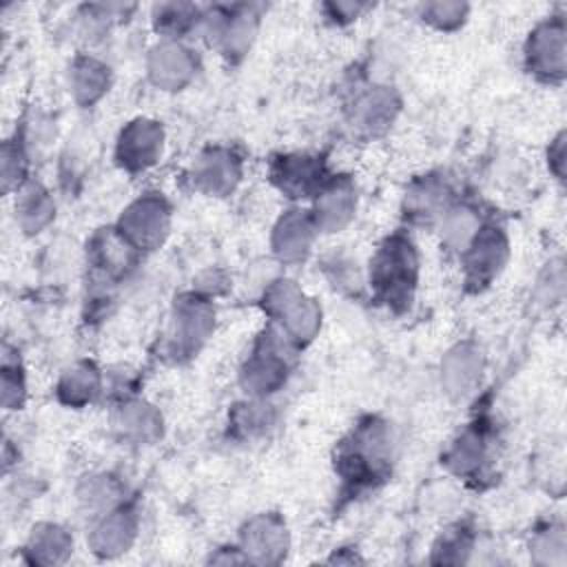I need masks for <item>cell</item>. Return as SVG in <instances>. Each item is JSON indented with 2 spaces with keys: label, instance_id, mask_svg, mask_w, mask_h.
I'll return each mask as SVG.
<instances>
[{
  "label": "cell",
  "instance_id": "484cf974",
  "mask_svg": "<svg viewBox=\"0 0 567 567\" xmlns=\"http://www.w3.org/2000/svg\"><path fill=\"white\" fill-rule=\"evenodd\" d=\"M481 219L470 206H450L441 217V239L450 250L465 252L481 228Z\"/></svg>",
  "mask_w": 567,
  "mask_h": 567
},
{
  "label": "cell",
  "instance_id": "7c38bea8",
  "mask_svg": "<svg viewBox=\"0 0 567 567\" xmlns=\"http://www.w3.org/2000/svg\"><path fill=\"white\" fill-rule=\"evenodd\" d=\"M197 71V58L179 40L157 42L146 60L148 80L162 91H182Z\"/></svg>",
  "mask_w": 567,
  "mask_h": 567
},
{
  "label": "cell",
  "instance_id": "ffe728a7",
  "mask_svg": "<svg viewBox=\"0 0 567 567\" xmlns=\"http://www.w3.org/2000/svg\"><path fill=\"white\" fill-rule=\"evenodd\" d=\"M69 86L78 104L91 106L109 91L111 69L93 55H78L69 71Z\"/></svg>",
  "mask_w": 567,
  "mask_h": 567
},
{
  "label": "cell",
  "instance_id": "603a6c76",
  "mask_svg": "<svg viewBox=\"0 0 567 567\" xmlns=\"http://www.w3.org/2000/svg\"><path fill=\"white\" fill-rule=\"evenodd\" d=\"M115 425L133 443H153L162 434V414L146 401H126L117 410Z\"/></svg>",
  "mask_w": 567,
  "mask_h": 567
},
{
  "label": "cell",
  "instance_id": "3957f363",
  "mask_svg": "<svg viewBox=\"0 0 567 567\" xmlns=\"http://www.w3.org/2000/svg\"><path fill=\"white\" fill-rule=\"evenodd\" d=\"M292 346L281 330H264L239 372V383L252 399H266L284 388L290 374Z\"/></svg>",
  "mask_w": 567,
  "mask_h": 567
},
{
  "label": "cell",
  "instance_id": "8fae6325",
  "mask_svg": "<svg viewBox=\"0 0 567 567\" xmlns=\"http://www.w3.org/2000/svg\"><path fill=\"white\" fill-rule=\"evenodd\" d=\"M483 372H485L483 350L472 341L456 343L441 359V385L445 394L454 401H461L474 394L483 381Z\"/></svg>",
  "mask_w": 567,
  "mask_h": 567
},
{
  "label": "cell",
  "instance_id": "5bb4252c",
  "mask_svg": "<svg viewBox=\"0 0 567 567\" xmlns=\"http://www.w3.org/2000/svg\"><path fill=\"white\" fill-rule=\"evenodd\" d=\"M190 179L197 190L210 197H224L235 190L241 179V159L221 146L206 148L197 155L190 168Z\"/></svg>",
  "mask_w": 567,
  "mask_h": 567
},
{
  "label": "cell",
  "instance_id": "d4e9b609",
  "mask_svg": "<svg viewBox=\"0 0 567 567\" xmlns=\"http://www.w3.org/2000/svg\"><path fill=\"white\" fill-rule=\"evenodd\" d=\"M137 250L117 233H104L100 230L91 241V255L100 270H104L109 277L124 275V270L133 264V255Z\"/></svg>",
  "mask_w": 567,
  "mask_h": 567
},
{
  "label": "cell",
  "instance_id": "30bf717a",
  "mask_svg": "<svg viewBox=\"0 0 567 567\" xmlns=\"http://www.w3.org/2000/svg\"><path fill=\"white\" fill-rule=\"evenodd\" d=\"M463 255H465V281L474 290H481L494 277H498V272L507 261V255H509L507 235L498 226H492V224L481 226Z\"/></svg>",
  "mask_w": 567,
  "mask_h": 567
},
{
  "label": "cell",
  "instance_id": "ab89813d",
  "mask_svg": "<svg viewBox=\"0 0 567 567\" xmlns=\"http://www.w3.org/2000/svg\"><path fill=\"white\" fill-rule=\"evenodd\" d=\"M547 159H549V171L556 175V179H565V133L560 131L547 151Z\"/></svg>",
  "mask_w": 567,
  "mask_h": 567
},
{
  "label": "cell",
  "instance_id": "836d02e7",
  "mask_svg": "<svg viewBox=\"0 0 567 567\" xmlns=\"http://www.w3.org/2000/svg\"><path fill=\"white\" fill-rule=\"evenodd\" d=\"M27 385H24V372L20 368L18 359H11L4 354L2 361V405L7 410H20L24 403Z\"/></svg>",
  "mask_w": 567,
  "mask_h": 567
},
{
  "label": "cell",
  "instance_id": "cb8c5ba5",
  "mask_svg": "<svg viewBox=\"0 0 567 567\" xmlns=\"http://www.w3.org/2000/svg\"><path fill=\"white\" fill-rule=\"evenodd\" d=\"M100 370L91 361H78L69 365L58 381V399L64 405L82 408L91 403L100 392Z\"/></svg>",
  "mask_w": 567,
  "mask_h": 567
},
{
  "label": "cell",
  "instance_id": "1f68e13d",
  "mask_svg": "<svg viewBox=\"0 0 567 567\" xmlns=\"http://www.w3.org/2000/svg\"><path fill=\"white\" fill-rule=\"evenodd\" d=\"M419 16L423 18V22L432 24L434 29L454 31L467 20L470 4H465V2H425L419 7Z\"/></svg>",
  "mask_w": 567,
  "mask_h": 567
},
{
  "label": "cell",
  "instance_id": "74e56055",
  "mask_svg": "<svg viewBox=\"0 0 567 567\" xmlns=\"http://www.w3.org/2000/svg\"><path fill=\"white\" fill-rule=\"evenodd\" d=\"M326 275L330 277L332 286H337V288H350V290L354 288L357 290V286L361 284L357 268L352 266V261H348L343 257L328 259L326 261Z\"/></svg>",
  "mask_w": 567,
  "mask_h": 567
},
{
  "label": "cell",
  "instance_id": "277c9868",
  "mask_svg": "<svg viewBox=\"0 0 567 567\" xmlns=\"http://www.w3.org/2000/svg\"><path fill=\"white\" fill-rule=\"evenodd\" d=\"M390 436L385 427L377 421L363 423L348 443L341 445L337 456V467L343 481L354 485H368L381 478L388 467Z\"/></svg>",
  "mask_w": 567,
  "mask_h": 567
},
{
  "label": "cell",
  "instance_id": "e0dca14e",
  "mask_svg": "<svg viewBox=\"0 0 567 567\" xmlns=\"http://www.w3.org/2000/svg\"><path fill=\"white\" fill-rule=\"evenodd\" d=\"M137 525H140V518L133 507L115 505L113 509L100 514V520L91 529L89 545L97 556H104V558L120 556L133 545L137 536Z\"/></svg>",
  "mask_w": 567,
  "mask_h": 567
},
{
  "label": "cell",
  "instance_id": "8992f818",
  "mask_svg": "<svg viewBox=\"0 0 567 567\" xmlns=\"http://www.w3.org/2000/svg\"><path fill=\"white\" fill-rule=\"evenodd\" d=\"M565 20L551 16L538 22L525 42V62L529 73L545 82H560L565 78Z\"/></svg>",
  "mask_w": 567,
  "mask_h": 567
},
{
  "label": "cell",
  "instance_id": "4fadbf2b",
  "mask_svg": "<svg viewBox=\"0 0 567 567\" xmlns=\"http://www.w3.org/2000/svg\"><path fill=\"white\" fill-rule=\"evenodd\" d=\"M241 551L255 563H279L288 554L290 534L281 516L257 514L252 516L239 534Z\"/></svg>",
  "mask_w": 567,
  "mask_h": 567
},
{
  "label": "cell",
  "instance_id": "ba28073f",
  "mask_svg": "<svg viewBox=\"0 0 567 567\" xmlns=\"http://www.w3.org/2000/svg\"><path fill=\"white\" fill-rule=\"evenodd\" d=\"M213 44L221 55L237 60L248 53L257 33V13L246 4L217 7L213 13H204Z\"/></svg>",
  "mask_w": 567,
  "mask_h": 567
},
{
  "label": "cell",
  "instance_id": "ac0fdd59",
  "mask_svg": "<svg viewBox=\"0 0 567 567\" xmlns=\"http://www.w3.org/2000/svg\"><path fill=\"white\" fill-rule=\"evenodd\" d=\"M317 226L312 215L292 208L279 217L272 228V252L281 264H301L312 248Z\"/></svg>",
  "mask_w": 567,
  "mask_h": 567
},
{
  "label": "cell",
  "instance_id": "2e32d148",
  "mask_svg": "<svg viewBox=\"0 0 567 567\" xmlns=\"http://www.w3.org/2000/svg\"><path fill=\"white\" fill-rule=\"evenodd\" d=\"M357 210V188L348 177H334L326 182L315 195L312 221L321 233L343 230Z\"/></svg>",
  "mask_w": 567,
  "mask_h": 567
},
{
  "label": "cell",
  "instance_id": "f546056e",
  "mask_svg": "<svg viewBox=\"0 0 567 567\" xmlns=\"http://www.w3.org/2000/svg\"><path fill=\"white\" fill-rule=\"evenodd\" d=\"M78 498L80 503L86 507V509H95V512H102V509H113L117 498H120V485L113 476L109 474H95V476H89L80 489H78ZM104 514V512H102Z\"/></svg>",
  "mask_w": 567,
  "mask_h": 567
},
{
  "label": "cell",
  "instance_id": "8d00e7d4",
  "mask_svg": "<svg viewBox=\"0 0 567 567\" xmlns=\"http://www.w3.org/2000/svg\"><path fill=\"white\" fill-rule=\"evenodd\" d=\"M470 547H472V538L463 529H456L452 536L441 538V543L434 549L436 551L434 560H439V563H463Z\"/></svg>",
  "mask_w": 567,
  "mask_h": 567
},
{
  "label": "cell",
  "instance_id": "7402d4cb",
  "mask_svg": "<svg viewBox=\"0 0 567 567\" xmlns=\"http://www.w3.org/2000/svg\"><path fill=\"white\" fill-rule=\"evenodd\" d=\"M71 551V534L55 523H40L38 527H33L27 543V556L35 565H60L69 558Z\"/></svg>",
  "mask_w": 567,
  "mask_h": 567
},
{
  "label": "cell",
  "instance_id": "4316f807",
  "mask_svg": "<svg viewBox=\"0 0 567 567\" xmlns=\"http://www.w3.org/2000/svg\"><path fill=\"white\" fill-rule=\"evenodd\" d=\"M199 22H204V13L197 4L164 2L153 9V24L164 35V40H177Z\"/></svg>",
  "mask_w": 567,
  "mask_h": 567
},
{
  "label": "cell",
  "instance_id": "d6986e66",
  "mask_svg": "<svg viewBox=\"0 0 567 567\" xmlns=\"http://www.w3.org/2000/svg\"><path fill=\"white\" fill-rule=\"evenodd\" d=\"M399 97L390 86H374L357 97L352 109V126L361 133H383L399 113Z\"/></svg>",
  "mask_w": 567,
  "mask_h": 567
},
{
  "label": "cell",
  "instance_id": "e575fe53",
  "mask_svg": "<svg viewBox=\"0 0 567 567\" xmlns=\"http://www.w3.org/2000/svg\"><path fill=\"white\" fill-rule=\"evenodd\" d=\"M27 175V155L20 144L7 140L2 144V188L4 193L20 190L24 186Z\"/></svg>",
  "mask_w": 567,
  "mask_h": 567
},
{
  "label": "cell",
  "instance_id": "7a4b0ae2",
  "mask_svg": "<svg viewBox=\"0 0 567 567\" xmlns=\"http://www.w3.org/2000/svg\"><path fill=\"white\" fill-rule=\"evenodd\" d=\"M261 306L281 332L295 343H310L321 330V306L308 297L292 279H275L264 288Z\"/></svg>",
  "mask_w": 567,
  "mask_h": 567
},
{
  "label": "cell",
  "instance_id": "83f0119b",
  "mask_svg": "<svg viewBox=\"0 0 567 567\" xmlns=\"http://www.w3.org/2000/svg\"><path fill=\"white\" fill-rule=\"evenodd\" d=\"M447 186L441 179L427 177L419 184L412 186V190L405 197L408 213L416 219H432V217H443V213L450 208L447 206Z\"/></svg>",
  "mask_w": 567,
  "mask_h": 567
},
{
  "label": "cell",
  "instance_id": "52a82bcc",
  "mask_svg": "<svg viewBox=\"0 0 567 567\" xmlns=\"http://www.w3.org/2000/svg\"><path fill=\"white\" fill-rule=\"evenodd\" d=\"M215 328V308L208 297L182 295L175 299L171 319V346L177 354H193Z\"/></svg>",
  "mask_w": 567,
  "mask_h": 567
},
{
  "label": "cell",
  "instance_id": "f35d334b",
  "mask_svg": "<svg viewBox=\"0 0 567 567\" xmlns=\"http://www.w3.org/2000/svg\"><path fill=\"white\" fill-rule=\"evenodd\" d=\"M368 9V4L363 2H354V0H339V2H328L323 4L326 16L337 22V24H346L352 22L357 18H361V13Z\"/></svg>",
  "mask_w": 567,
  "mask_h": 567
},
{
  "label": "cell",
  "instance_id": "d6a6232c",
  "mask_svg": "<svg viewBox=\"0 0 567 567\" xmlns=\"http://www.w3.org/2000/svg\"><path fill=\"white\" fill-rule=\"evenodd\" d=\"M534 560L540 565H565V532L560 525H549L532 540Z\"/></svg>",
  "mask_w": 567,
  "mask_h": 567
},
{
  "label": "cell",
  "instance_id": "9c48e42d",
  "mask_svg": "<svg viewBox=\"0 0 567 567\" xmlns=\"http://www.w3.org/2000/svg\"><path fill=\"white\" fill-rule=\"evenodd\" d=\"M164 153V128L148 117L131 120L115 144V159L128 173H140L159 162Z\"/></svg>",
  "mask_w": 567,
  "mask_h": 567
},
{
  "label": "cell",
  "instance_id": "60d3db41",
  "mask_svg": "<svg viewBox=\"0 0 567 567\" xmlns=\"http://www.w3.org/2000/svg\"><path fill=\"white\" fill-rule=\"evenodd\" d=\"M226 288V277L219 270H206L197 277V290L202 297L219 295Z\"/></svg>",
  "mask_w": 567,
  "mask_h": 567
},
{
  "label": "cell",
  "instance_id": "44dd1931",
  "mask_svg": "<svg viewBox=\"0 0 567 567\" xmlns=\"http://www.w3.org/2000/svg\"><path fill=\"white\" fill-rule=\"evenodd\" d=\"M55 202L40 182H27L16 197V221L27 235H35L51 224Z\"/></svg>",
  "mask_w": 567,
  "mask_h": 567
},
{
  "label": "cell",
  "instance_id": "6da1fadb",
  "mask_svg": "<svg viewBox=\"0 0 567 567\" xmlns=\"http://www.w3.org/2000/svg\"><path fill=\"white\" fill-rule=\"evenodd\" d=\"M419 279V255L403 235L388 237L370 264V284L381 301L392 310H405L414 297Z\"/></svg>",
  "mask_w": 567,
  "mask_h": 567
},
{
  "label": "cell",
  "instance_id": "4dcf8cb0",
  "mask_svg": "<svg viewBox=\"0 0 567 567\" xmlns=\"http://www.w3.org/2000/svg\"><path fill=\"white\" fill-rule=\"evenodd\" d=\"M230 421H233V427L244 436H257V434H264L272 423V410L264 399H252L235 405Z\"/></svg>",
  "mask_w": 567,
  "mask_h": 567
},
{
  "label": "cell",
  "instance_id": "5b68a950",
  "mask_svg": "<svg viewBox=\"0 0 567 567\" xmlns=\"http://www.w3.org/2000/svg\"><path fill=\"white\" fill-rule=\"evenodd\" d=\"M135 250H155L171 230V206L159 193H144L120 215L115 228Z\"/></svg>",
  "mask_w": 567,
  "mask_h": 567
},
{
  "label": "cell",
  "instance_id": "9a60e30c",
  "mask_svg": "<svg viewBox=\"0 0 567 567\" xmlns=\"http://www.w3.org/2000/svg\"><path fill=\"white\" fill-rule=\"evenodd\" d=\"M270 177L281 193L299 199L319 193V188L326 184V168L317 155L290 153L272 162Z\"/></svg>",
  "mask_w": 567,
  "mask_h": 567
},
{
  "label": "cell",
  "instance_id": "f1b7e54d",
  "mask_svg": "<svg viewBox=\"0 0 567 567\" xmlns=\"http://www.w3.org/2000/svg\"><path fill=\"white\" fill-rule=\"evenodd\" d=\"M485 458V441L483 434L476 430H465L445 452V465L458 474V476H467L474 474L481 463Z\"/></svg>",
  "mask_w": 567,
  "mask_h": 567
},
{
  "label": "cell",
  "instance_id": "d590c367",
  "mask_svg": "<svg viewBox=\"0 0 567 567\" xmlns=\"http://www.w3.org/2000/svg\"><path fill=\"white\" fill-rule=\"evenodd\" d=\"M563 295H565V266H563V259L558 257L549 261L545 272L538 277L536 297L540 303L554 306L563 299Z\"/></svg>",
  "mask_w": 567,
  "mask_h": 567
}]
</instances>
